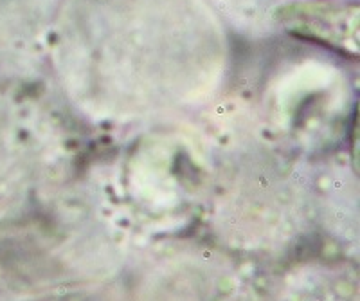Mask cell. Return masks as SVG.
Returning <instances> with one entry per match:
<instances>
[{"label":"cell","instance_id":"6da1fadb","mask_svg":"<svg viewBox=\"0 0 360 301\" xmlns=\"http://www.w3.org/2000/svg\"><path fill=\"white\" fill-rule=\"evenodd\" d=\"M128 229L86 198L0 217V301H121Z\"/></svg>","mask_w":360,"mask_h":301},{"label":"cell","instance_id":"7a4b0ae2","mask_svg":"<svg viewBox=\"0 0 360 301\" xmlns=\"http://www.w3.org/2000/svg\"><path fill=\"white\" fill-rule=\"evenodd\" d=\"M252 269L197 242H166L144 256L121 301H265Z\"/></svg>","mask_w":360,"mask_h":301},{"label":"cell","instance_id":"3957f363","mask_svg":"<svg viewBox=\"0 0 360 301\" xmlns=\"http://www.w3.org/2000/svg\"><path fill=\"white\" fill-rule=\"evenodd\" d=\"M265 301H359V276L342 260H307L269 283Z\"/></svg>","mask_w":360,"mask_h":301},{"label":"cell","instance_id":"277c9868","mask_svg":"<svg viewBox=\"0 0 360 301\" xmlns=\"http://www.w3.org/2000/svg\"><path fill=\"white\" fill-rule=\"evenodd\" d=\"M51 15L53 0H0V78L18 75L34 60Z\"/></svg>","mask_w":360,"mask_h":301},{"label":"cell","instance_id":"5b68a950","mask_svg":"<svg viewBox=\"0 0 360 301\" xmlns=\"http://www.w3.org/2000/svg\"><path fill=\"white\" fill-rule=\"evenodd\" d=\"M11 101L0 91V217L22 206L31 181L27 161L17 159V127Z\"/></svg>","mask_w":360,"mask_h":301}]
</instances>
